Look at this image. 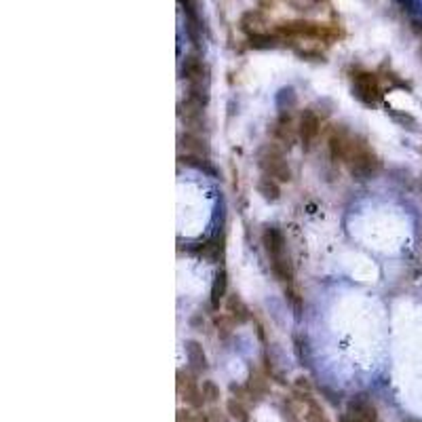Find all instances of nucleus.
Instances as JSON below:
<instances>
[{"label":"nucleus","mask_w":422,"mask_h":422,"mask_svg":"<svg viewBox=\"0 0 422 422\" xmlns=\"http://www.w3.org/2000/svg\"><path fill=\"white\" fill-rule=\"evenodd\" d=\"M262 245H264V251L268 255L270 272L275 275V279L279 283H283L285 287L294 285V264H291V258H289L287 239H285L283 230L275 224L264 226Z\"/></svg>","instance_id":"f257e3e1"},{"label":"nucleus","mask_w":422,"mask_h":422,"mask_svg":"<svg viewBox=\"0 0 422 422\" xmlns=\"http://www.w3.org/2000/svg\"><path fill=\"white\" fill-rule=\"evenodd\" d=\"M342 163L346 165L349 174L357 182H368V180L376 178L382 171V159L368 144V140L357 135V133H355V140H353V144L349 148V155H346V159Z\"/></svg>","instance_id":"f03ea898"},{"label":"nucleus","mask_w":422,"mask_h":422,"mask_svg":"<svg viewBox=\"0 0 422 422\" xmlns=\"http://www.w3.org/2000/svg\"><path fill=\"white\" fill-rule=\"evenodd\" d=\"M277 36L283 40H296V38H306V40H321V42H332L340 38V28L330 25V23H319V21H308V19H291V21H281L272 28Z\"/></svg>","instance_id":"7ed1b4c3"},{"label":"nucleus","mask_w":422,"mask_h":422,"mask_svg":"<svg viewBox=\"0 0 422 422\" xmlns=\"http://www.w3.org/2000/svg\"><path fill=\"white\" fill-rule=\"evenodd\" d=\"M351 93L357 102H361L368 108H376L382 100V85H380V76L372 70L366 68H355L351 70Z\"/></svg>","instance_id":"20e7f679"},{"label":"nucleus","mask_w":422,"mask_h":422,"mask_svg":"<svg viewBox=\"0 0 422 422\" xmlns=\"http://www.w3.org/2000/svg\"><path fill=\"white\" fill-rule=\"evenodd\" d=\"M258 167H260L262 176H268V178L277 180L279 184H289L291 178H294L283 148L279 144H275V142L272 144H264L258 150Z\"/></svg>","instance_id":"39448f33"},{"label":"nucleus","mask_w":422,"mask_h":422,"mask_svg":"<svg viewBox=\"0 0 422 422\" xmlns=\"http://www.w3.org/2000/svg\"><path fill=\"white\" fill-rule=\"evenodd\" d=\"M178 393L193 410H201L207 404L201 391V380L191 370H178Z\"/></svg>","instance_id":"423d86ee"},{"label":"nucleus","mask_w":422,"mask_h":422,"mask_svg":"<svg viewBox=\"0 0 422 422\" xmlns=\"http://www.w3.org/2000/svg\"><path fill=\"white\" fill-rule=\"evenodd\" d=\"M268 135L281 148H291V144L298 138V123H294L291 110H281L279 112V116L268 127Z\"/></svg>","instance_id":"0eeeda50"},{"label":"nucleus","mask_w":422,"mask_h":422,"mask_svg":"<svg viewBox=\"0 0 422 422\" xmlns=\"http://www.w3.org/2000/svg\"><path fill=\"white\" fill-rule=\"evenodd\" d=\"M321 129H323V116L315 108H304L298 116V140L306 150L315 146L317 138L321 135Z\"/></svg>","instance_id":"6e6552de"},{"label":"nucleus","mask_w":422,"mask_h":422,"mask_svg":"<svg viewBox=\"0 0 422 422\" xmlns=\"http://www.w3.org/2000/svg\"><path fill=\"white\" fill-rule=\"evenodd\" d=\"M207 66L203 64V59L188 55L182 61V78L191 85V91H203L207 93Z\"/></svg>","instance_id":"1a4fd4ad"},{"label":"nucleus","mask_w":422,"mask_h":422,"mask_svg":"<svg viewBox=\"0 0 422 422\" xmlns=\"http://www.w3.org/2000/svg\"><path fill=\"white\" fill-rule=\"evenodd\" d=\"M353 140H355V133L351 129H346L344 125H336L327 133V150H330L332 159L342 163L346 159V152H349Z\"/></svg>","instance_id":"9d476101"},{"label":"nucleus","mask_w":422,"mask_h":422,"mask_svg":"<svg viewBox=\"0 0 422 422\" xmlns=\"http://www.w3.org/2000/svg\"><path fill=\"white\" fill-rule=\"evenodd\" d=\"M346 414L353 416V418H357L359 422H380L378 421L376 406L366 395H359V397L351 399L349 406H346Z\"/></svg>","instance_id":"9b49d317"},{"label":"nucleus","mask_w":422,"mask_h":422,"mask_svg":"<svg viewBox=\"0 0 422 422\" xmlns=\"http://www.w3.org/2000/svg\"><path fill=\"white\" fill-rule=\"evenodd\" d=\"M184 353H186V361H188V370L195 372L197 376L203 374L210 368V361H207V355H205V349L201 346V342L186 340L184 342Z\"/></svg>","instance_id":"f8f14e48"},{"label":"nucleus","mask_w":422,"mask_h":422,"mask_svg":"<svg viewBox=\"0 0 422 422\" xmlns=\"http://www.w3.org/2000/svg\"><path fill=\"white\" fill-rule=\"evenodd\" d=\"M226 294H228V272L224 268H217L215 275H213V281H211V306L219 308V304L224 302Z\"/></svg>","instance_id":"ddd939ff"},{"label":"nucleus","mask_w":422,"mask_h":422,"mask_svg":"<svg viewBox=\"0 0 422 422\" xmlns=\"http://www.w3.org/2000/svg\"><path fill=\"white\" fill-rule=\"evenodd\" d=\"M180 148H186V155H195V157H210V150H207V142L193 133V131H186L180 135Z\"/></svg>","instance_id":"4468645a"},{"label":"nucleus","mask_w":422,"mask_h":422,"mask_svg":"<svg viewBox=\"0 0 422 422\" xmlns=\"http://www.w3.org/2000/svg\"><path fill=\"white\" fill-rule=\"evenodd\" d=\"M255 193H258L264 201L277 203V201L281 199V184H279L277 180H272V178H268V176H260L258 182H255Z\"/></svg>","instance_id":"2eb2a0df"},{"label":"nucleus","mask_w":422,"mask_h":422,"mask_svg":"<svg viewBox=\"0 0 422 422\" xmlns=\"http://www.w3.org/2000/svg\"><path fill=\"white\" fill-rule=\"evenodd\" d=\"M268 391H270L268 380L262 374H258V372H249V378L245 382V393L251 399H262L264 395H268Z\"/></svg>","instance_id":"dca6fc26"},{"label":"nucleus","mask_w":422,"mask_h":422,"mask_svg":"<svg viewBox=\"0 0 422 422\" xmlns=\"http://www.w3.org/2000/svg\"><path fill=\"white\" fill-rule=\"evenodd\" d=\"M241 30L243 32H247L249 36L251 34H258V32H262L260 30V25H264V15H262V11L260 8H253V11H247L243 17H241Z\"/></svg>","instance_id":"f3484780"},{"label":"nucleus","mask_w":422,"mask_h":422,"mask_svg":"<svg viewBox=\"0 0 422 422\" xmlns=\"http://www.w3.org/2000/svg\"><path fill=\"white\" fill-rule=\"evenodd\" d=\"M389 114H391L393 121H397L404 129H408V131H412V133H421V123H418L412 114L402 112V110H395V108H391Z\"/></svg>","instance_id":"a211bd4d"},{"label":"nucleus","mask_w":422,"mask_h":422,"mask_svg":"<svg viewBox=\"0 0 422 422\" xmlns=\"http://www.w3.org/2000/svg\"><path fill=\"white\" fill-rule=\"evenodd\" d=\"M226 410H228V414H230V416H232L236 422H249V412H247L243 399L230 397L228 404H226Z\"/></svg>","instance_id":"6ab92c4d"},{"label":"nucleus","mask_w":422,"mask_h":422,"mask_svg":"<svg viewBox=\"0 0 422 422\" xmlns=\"http://www.w3.org/2000/svg\"><path fill=\"white\" fill-rule=\"evenodd\" d=\"M201 391H203V397H205L207 404H215L222 397L219 387L213 380H201Z\"/></svg>","instance_id":"aec40b11"},{"label":"nucleus","mask_w":422,"mask_h":422,"mask_svg":"<svg viewBox=\"0 0 422 422\" xmlns=\"http://www.w3.org/2000/svg\"><path fill=\"white\" fill-rule=\"evenodd\" d=\"M178 422H210V418L203 414H195L191 410H182L178 412Z\"/></svg>","instance_id":"412c9836"},{"label":"nucleus","mask_w":422,"mask_h":422,"mask_svg":"<svg viewBox=\"0 0 422 422\" xmlns=\"http://www.w3.org/2000/svg\"><path fill=\"white\" fill-rule=\"evenodd\" d=\"M397 2H399L402 6H406V8H410V11H412V4H414L412 0H397Z\"/></svg>","instance_id":"4be33fe9"},{"label":"nucleus","mask_w":422,"mask_h":422,"mask_svg":"<svg viewBox=\"0 0 422 422\" xmlns=\"http://www.w3.org/2000/svg\"><path fill=\"white\" fill-rule=\"evenodd\" d=\"M260 2H262V4H268V2H270V0H260Z\"/></svg>","instance_id":"5701e85b"},{"label":"nucleus","mask_w":422,"mask_h":422,"mask_svg":"<svg viewBox=\"0 0 422 422\" xmlns=\"http://www.w3.org/2000/svg\"><path fill=\"white\" fill-rule=\"evenodd\" d=\"M418 152H421V157H422V148H421V150H418Z\"/></svg>","instance_id":"b1692460"},{"label":"nucleus","mask_w":422,"mask_h":422,"mask_svg":"<svg viewBox=\"0 0 422 422\" xmlns=\"http://www.w3.org/2000/svg\"><path fill=\"white\" fill-rule=\"evenodd\" d=\"M421 186H422V176H421Z\"/></svg>","instance_id":"393cba45"},{"label":"nucleus","mask_w":422,"mask_h":422,"mask_svg":"<svg viewBox=\"0 0 422 422\" xmlns=\"http://www.w3.org/2000/svg\"><path fill=\"white\" fill-rule=\"evenodd\" d=\"M421 30H422V28H421Z\"/></svg>","instance_id":"a878e982"}]
</instances>
